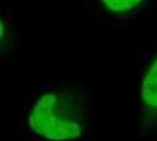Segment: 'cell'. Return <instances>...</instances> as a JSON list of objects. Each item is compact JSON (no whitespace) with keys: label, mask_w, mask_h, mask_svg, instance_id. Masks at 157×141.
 Listing matches in <instances>:
<instances>
[{"label":"cell","mask_w":157,"mask_h":141,"mask_svg":"<svg viewBox=\"0 0 157 141\" xmlns=\"http://www.w3.org/2000/svg\"><path fill=\"white\" fill-rule=\"evenodd\" d=\"M141 128L152 131L157 128V54L151 59L143 73L140 86Z\"/></svg>","instance_id":"7a4b0ae2"},{"label":"cell","mask_w":157,"mask_h":141,"mask_svg":"<svg viewBox=\"0 0 157 141\" xmlns=\"http://www.w3.org/2000/svg\"><path fill=\"white\" fill-rule=\"evenodd\" d=\"M14 47V34L7 21L0 16V56L7 55Z\"/></svg>","instance_id":"277c9868"},{"label":"cell","mask_w":157,"mask_h":141,"mask_svg":"<svg viewBox=\"0 0 157 141\" xmlns=\"http://www.w3.org/2000/svg\"><path fill=\"white\" fill-rule=\"evenodd\" d=\"M151 0H97L103 13L117 21L138 16L150 5Z\"/></svg>","instance_id":"3957f363"},{"label":"cell","mask_w":157,"mask_h":141,"mask_svg":"<svg viewBox=\"0 0 157 141\" xmlns=\"http://www.w3.org/2000/svg\"><path fill=\"white\" fill-rule=\"evenodd\" d=\"M27 141H41V140H37V139H29V138H27Z\"/></svg>","instance_id":"5b68a950"},{"label":"cell","mask_w":157,"mask_h":141,"mask_svg":"<svg viewBox=\"0 0 157 141\" xmlns=\"http://www.w3.org/2000/svg\"><path fill=\"white\" fill-rule=\"evenodd\" d=\"M98 99L83 82L59 81L33 89L24 103V128L29 139L90 141L94 138Z\"/></svg>","instance_id":"6da1fadb"}]
</instances>
